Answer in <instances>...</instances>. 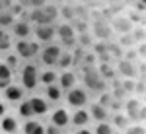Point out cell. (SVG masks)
<instances>
[{
	"mask_svg": "<svg viewBox=\"0 0 146 134\" xmlns=\"http://www.w3.org/2000/svg\"><path fill=\"white\" fill-rule=\"evenodd\" d=\"M39 72H41V66L35 60L23 62L20 66V70L16 72V82L27 93H37L39 91Z\"/></svg>",
	"mask_w": 146,
	"mask_h": 134,
	"instance_id": "6da1fadb",
	"label": "cell"
},
{
	"mask_svg": "<svg viewBox=\"0 0 146 134\" xmlns=\"http://www.w3.org/2000/svg\"><path fill=\"white\" fill-rule=\"evenodd\" d=\"M90 101H92V95L78 84L76 88H72L70 91L64 93L62 105L66 107L68 111H76V109H86L90 105Z\"/></svg>",
	"mask_w": 146,
	"mask_h": 134,
	"instance_id": "7a4b0ae2",
	"label": "cell"
},
{
	"mask_svg": "<svg viewBox=\"0 0 146 134\" xmlns=\"http://www.w3.org/2000/svg\"><path fill=\"white\" fill-rule=\"evenodd\" d=\"M62 55V47L56 43H49V45H41V51H39V56H37V64L41 68H55L58 58Z\"/></svg>",
	"mask_w": 146,
	"mask_h": 134,
	"instance_id": "3957f363",
	"label": "cell"
},
{
	"mask_svg": "<svg viewBox=\"0 0 146 134\" xmlns=\"http://www.w3.org/2000/svg\"><path fill=\"white\" fill-rule=\"evenodd\" d=\"M12 51L18 55V58L22 62H29V60H37L41 45L37 41H33V39H23V41H14Z\"/></svg>",
	"mask_w": 146,
	"mask_h": 134,
	"instance_id": "277c9868",
	"label": "cell"
},
{
	"mask_svg": "<svg viewBox=\"0 0 146 134\" xmlns=\"http://www.w3.org/2000/svg\"><path fill=\"white\" fill-rule=\"evenodd\" d=\"M45 123H49V124H53V126H56V128L68 132L70 130V111H68L64 105H56V107H53L49 111Z\"/></svg>",
	"mask_w": 146,
	"mask_h": 134,
	"instance_id": "5b68a950",
	"label": "cell"
},
{
	"mask_svg": "<svg viewBox=\"0 0 146 134\" xmlns=\"http://www.w3.org/2000/svg\"><path fill=\"white\" fill-rule=\"evenodd\" d=\"M27 95H29V93H27V91H25L16 80H14L12 84H8L6 88L0 91V99L4 101V103H8L10 107H16L18 103H22Z\"/></svg>",
	"mask_w": 146,
	"mask_h": 134,
	"instance_id": "8992f818",
	"label": "cell"
},
{
	"mask_svg": "<svg viewBox=\"0 0 146 134\" xmlns=\"http://www.w3.org/2000/svg\"><path fill=\"white\" fill-rule=\"evenodd\" d=\"M27 101H29V105H31L33 119H39V121H45L47 115H49V111L53 109L39 91H37V93H29V95H27Z\"/></svg>",
	"mask_w": 146,
	"mask_h": 134,
	"instance_id": "52a82bcc",
	"label": "cell"
},
{
	"mask_svg": "<svg viewBox=\"0 0 146 134\" xmlns=\"http://www.w3.org/2000/svg\"><path fill=\"white\" fill-rule=\"evenodd\" d=\"M90 33L96 41H113L115 39V33H113L109 22L105 20H92V27H90Z\"/></svg>",
	"mask_w": 146,
	"mask_h": 134,
	"instance_id": "ba28073f",
	"label": "cell"
},
{
	"mask_svg": "<svg viewBox=\"0 0 146 134\" xmlns=\"http://www.w3.org/2000/svg\"><path fill=\"white\" fill-rule=\"evenodd\" d=\"M109 25H111L115 37H119V35H129L135 29V22H133L131 16H127V14H117V16H113L111 20H109Z\"/></svg>",
	"mask_w": 146,
	"mask_h": 134,
	"instance_id": "9c48e42d",
	"label": "cell"
},
{
	"mask_svg": "<svg viewBox=\"0 0 146 134\" xmlns=\"http://www.w3.org/2000/svg\"><path fill=\"white\" fill-rule=\"evenodd\" d=\"M31 39L39 45H49L56 41V25H33Z\"/></svg>",
	"mask_w": 146,
	"mask_h": 134,
	"instance_id": "30bf717a",
	"label": "cell"
},
{
	"mask_svg": "<svg viewBox=\"0 0 146 134\" xmlns=\"http://www.w3.org/2000/svg\"><path fill=\"white\" fill-rule=\"evenodd\" d=\"M10 35L14 37V41H23V39H31L33 35V25L27 22L25 18H18L16 23L12 25Z\"/></svg>",
	"mask_w": 146,
	"mask_h": 134,
	"instance_id": "8fae6325",
	"label": "cell"
},
{
	"mask_svg": "<svg viewBox=\"0 0 146 134\" xmlns=\"http://www.w3.org/2000/svg\"><path fill=\"white\" fill-rule=\"evenodd\" d=\"M88 109V115L92 119V124H98V123H109V117H111V111L107 107L100 105L98 101H90V105L86 107Z\"/></svg>",
	"mask_w": 146,
	"mask_h": 134,
	"instance_id": "7c38bea8",
	"label": "cell"
},
{
	"mask_svg": "<svg viewBox=\"0 0 146 134\" xmlns=\"http://www.w3.org/2000/svg\"><path fill=\"white\" fill-rule=\"evenodd\" d=\"M115 70H117V78L121 80H138V66L135 62L129 60H117L115 62Z\"/></svg>",
	"mask_w": 146,
	"mask_h": 134,
	"instance_id": "4fadbf2b",
	"label": "cell"
},
{
	"mask_svg": "<svg viewBox=\"0 0 146 134\" xmlns=\"http://www.w3.org/2000/svg\"><path fill=\"white\" fill-rule=\"evenodd\" d=\"M20 128H22V121L14 111L0 119V134H20Z\"/></svg>",
	"mask_w": 146,
	"mask_h": 134,
	"instance_id": "5bb4252c",
	"label": "cell"
},
{
	"mask_svg": "<svg viewBox=\"0 0 146 134\" xmlns=\"http://www.w3.org/2000/svg\"><path fill=\"white\" fill-rule=\"evenodd\" d=\"M39 93L45 97V101L51 105V107L62 105V101H64V91L58 88L56 84H53V86H47V88H41V89H39Z\"/></svg>",
	"mask_w": 146,
	"mask_h": 134,
	"instance_id": "9a60e30c",
	"label": "cell"
},
{
	"mask_svg": "<svg viewBox=\"0 0 146 134\" xmlns=\"http://www.w3.org/2000/svg\"><path fill=\"white\" fill-rule=\"evenodd\" d=\"M78 84H80V80H78V72H76V70H62V72H58L56 86L62 89L64 93L70 91L72 88H76Z\"/></svg>",
	"mask_w": 146,
	"mask_h": 134,
	"instance_id": "2e32d148",
	"label": "cell"
},
{
	"mask_svg": "<svg viewBox=\"0 0 146 134\" xmlns=\"http://www.w3.org/2000/svg\"><path fill=\"white\" fill-rule=\"evenodd\" d=\"M140 105H142V99L136 97V95H131L123 101V113L129 117L131 123H138V111H140Z\"/></svg>",
	"mask_w": 146,
	"mask_h": 134,
	"instance_id": "e0dca14e",
	"label": "cell"
},
{
	"mask_svg": "<svg viewBox=\"0 0 146 134\" xmlns=\"http://www.w3.org/2000/svg\"><path fill=\"white\" fill-rule=\"evenodd\" d=\"M88 126H92V119L88 115V109L70 111V130H74V128H88Z\"/></svg>",
	"mask_w": 146,
	"mask_h": 134,
	"instance_id": "ac0fdd59",
	"label": "cell"
},
{
	"mask_svg": "<svg viewBox=\"0 0 146 134\" xmlns=\"http://www.w3.org/2000/svg\"><path fill=\"white\" fill-rule=\"evenodd\" d=\"M20 134H45V121H39V119L22 121Z\"/></svg>",
	"mask_w": 146,
	"mask_h": 134,
	"instance_id": "d6986e66",
	"label": "cell"
},
{
	"mask_svg": "<svg viewBox=\"0 0 146 134\" xmlns=\"http://www.w3.org/2000/svg\"><path fill=\"white\" fill-rule=\"evenodd\" d=\"M98 74L101 76L103 82H107V84H111L117 80V70H115V62H98Z\"/></svg>",
	"mask_w": 146,
	"mask_h": 134,
	"instance_id": "ffe728a7",
	"label": "cell"
},
{
	"mask_svg": "<svg viewBox=\"0 0 146 134\" xmlns=\"http://www.w3.org/2000/svg\"><path fill=\"white\" fill-rule=\"evenodd\" d=\"M56 80H58V70L56 68H41V72H39V89L56 84Z\"/></svg>",
	"mask_w": 146,
	"mask_h": 134,
	"instance_id": "44dd1931",
	"label": "cell"
},
{
	"mask_svg": "<svg viewBox=\"0 0 146 134\" xmlns=\"http://www.w3.org/2000/svg\"><path fill=\"white\" fill-rule=\"evenodd\" d=\"M109 124H111L117 132H125V130L129 128L131 121H129V117H127L123 111H119V113H111V117H109Z\"/></svg>",
	"mask_w": 146,
	"mask_h": 134,
	"instance_id": "7402d4cb",
	"label": "cell"
},
{
	"mask_svg": "<svg viewBox=\"0 0 146 134\" xmlns=\"http://www.w3.org/2000/svg\"><path fill=\"white\" fill-rule=\"evenodd\" d=\"M0 60H2V62H4V64H6L8 68H10V70L14 72V74H16V72L20 70V66L23 64L22 60L18 58V55H16L14 51H10V53H6V55H2V56H0Z\"/></svg>",
	"mask_w": 146,
	"mask_h": 134,
	"instance_id": "603a6c76",
	"label": "cell"
},
{
	"mask_svg": "<svg viewBox=\"0 0 146 134\" xmlns=\"http://www.w3.org/2000/svg\"><path fill=\"white\" fill-rule=\"evenodd\" d=\"M55 68L58 70V72H62V70H74V58H72V53L62 49V55H60V58H58V62H56Z\"/></svg>",
	"mask_w": 146,
	"mask_h": 134,
	"instance_id": "cb8c5ba5",
	"label": "cell"
},
{
	"mask_svg": "<svg viewBox=\"0 0 146 134\" xmlns=\"http://www.w3.org/2000/svg\"><path fill=\"white\" fill-rule=\"evenodd\" d=\"M14 80H16V74H14L10 68H8L4 62H2V60H0V91L6 88L8 84H12Z\"/></svg>",
	"mask_w": 146,
	"mask_h": 134,
	"instance_id": "d4e9b609",
	"label": "cell"
},
{
	"mask_svg": "<svg viewBox=\"0 0 146 134\" xmlns=\"http://www.w3.org/2000/svg\"><path fill=\"white\" fill-rule=\"evenodd\" d=\"M12 47H14V37L10 35V31L6 29H0V56L10 53Z\"/></svg>",
	"mask_w": 146,
	"mask_h": 134,
	"instance_id": "484cf974",
	"label": "cell"
},
{
	"mask_svg": "<svg viewBox=\"0 0 146 134\" xmlns=\"http://www.w3.org/2000/svg\"><path fill=\"white\" fill-rule=\"evenodd\" d=\"M16 20H18V18H16L12 12H8V10L0 12V29H6V31H10L12 25L16 23Z\"/></svg>",
	"mask_w": 146,
	"mask_h": 134,
	"instance_id": "4316f807",
	"label": "cell"
},
{
	"mask_svg": "<svg viewBox=\"0 0 146 134\" xmlns=\"http://www.w3.org/2000/svg\"><path fill=\"white\" fill-rule=\"evenodd\" d=\"M96 43V39L92 37V33H82V35H76V45L84 51H92V47Z\"/></svg>",
	"mask_w": 146,
	"mask_h": 134,
	"instance_id": "83f0119b",
	"label": "cell"
},
{
	"mask_svg": "<svg viewBox=\"0 0 146 134\" xmlns=\"http://www.w3.org/2000/svg\"><path fill=\"white\" fill-rule=\"evenodd\" d=\"M92 132L94 134H123V132H117L109 123H98V124H92Z\"/></svg>",
	"mask_w": 146,
	"mask_h": 134,
	"instance_id": "f1b7e54d",
	"label": "cell"
},
{
	"mask_svg": "<svg viewBox=\"0 0 146 134\" xmlns=\"http://www.w3.org/2000/svg\"><path fill=\"white\" fill-rule=\"evenodd\" d=\"M49 2H51V0H25L23 6H25V10H37V8L47 6Z\"/></svg>",
	"mask_w": 146,
	"mask_h": 134,
	"instance_id": "f546056e",
	"label": "cell"
},
{
	"mask_svg": "<svg viewBox=\"0 0 146 134\" xmlns=\"http://www.w3.org/2000/svg\"><path fill=\"white\" fill-rule=\"evenodd\" d=\"M123 134H146V128L142 123H131Z\"/></svg>",
	"mask_w": 146,
	"mask_h": 134,
	"instance_id": "4dcf8cb0",
	"label": "cell"
},
{
	"mask_svg": "<svg viewBox=\"0 0 146 134\" xmlns=\"http://www.w3.org/2000/svg\"><path fill=\"white\" fill-rule=\"evenodd\" d=\"M45 134H68V132H64V130L56 128V126H53V124L45 123Z\"/></svg>",
	"mask_w": 146,
	"mask_h": 134,
	"instance_id": "1f68e13d",
	"label": "cell"
},
{
	"mask_svg": "<svg viewBox=\"0 0 146 134\" xmlns=\"http://www.w3.org/2000/svg\"><path fill=\"white\" fill-rule=\"evenodd\" d=\"M10 111H12V107L8 105V103H4V101L0 99V119H2V117H6Z\"/></svg>",
	"mask_w": 146,
	"mask_h": 134,
	"instance_id": "d6a6232c",
	"label": "cell"
},
{
	"mask_svg": "<svg viewBox=\"0 0 146 134\" xmlns=\"http://www.w3.org/2000/svg\"><path fill=\"white\" fill-rule=\"evenodd\" d=\"M138 123H146V101H142V105H140V111H138Z\"/></svg>",
	"mask_w": 146,
	"mask_h": 134,
	"instance_id": "836d02e7",
	"label": "cell"
},
{
	"mask_svg": "<svg viewBox=\"0 0 146 134\" xmlns=\"http://www.w3.org/2000/svg\"><path fill=\"white\" fill-rule=\"evenodd\" d=\"M68 134H94V132H92V126H88V128H74V130H68Z\"/></svg>",
	"mask_w": 146,
	"mask_h": 134,
	"instance_id": "e575fe53",
	"label": "cell"
},
{
	"mask_svg": "<svg viewBox=\"0 0 146 134\" xmlns=\"http://www.w3.org/2000/svg\"><path fill=\"white\" fill-rule=\"evenodd\" d=\"M12 2H18V4H23L25 0H12Z\"/></svg>",
	"mask_w": 146,
	"mask_h": 134,
	"instance_id": "d590c367",
	"label": "cell"
}]
</instances>
